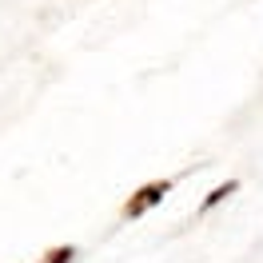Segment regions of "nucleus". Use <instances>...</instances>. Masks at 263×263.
I'll list each match as a JSON object with an SVG mask.
<instances>
[{
    "label": "nucleus",
    "mask_w": 263,
    "mask_h": 263,
    "mask_svg": "<svg viewBox=\"0 0 263 263\" xmlns=\"http://www.w3.org/2000/svg\"><path fill=\"white\" fill-rule=\"evenodd\" d=\"M167 187H172V183H148V187H144V192L132 199L128 208H124V215H132V219H136V215H144L148 208H156V203L167 196Z\"/></svg>",
    "instance_id": "obj_1"
},
{
    "label": "nucleus",
    "mask_w": 263,
    "mask_h": 263,
    "mask_svg": "<svg viewBox=\"0 0 263 263\" xmlns=\"http://www.w3.org/2000/svg\"><path fill=\"white\" fill-rule=\"evenodd\" d=\"M72 259H76V247H56L48 255V263H72Z\"/></svg>",
    "instance_id": "obj_3"
},
{
    "label": "nucleus",
    "mask_w": 263,
    "mask_h": 263,
    "mask_svg": "<svg viewBox=\"0 0 263 263\" xmlns=\"http://www.w3.org/2000/svg\"><path fill=\"white\" fill-rule=\"evenodd\" d=\"M235 187H239V183H235V180H228V183H223V187H215L212 196L203 199V212H208V208H215V203H219V199H228L231 192H235Z\"/></svg>",
    "instance_id": "obj_2"
}]
</instances>
